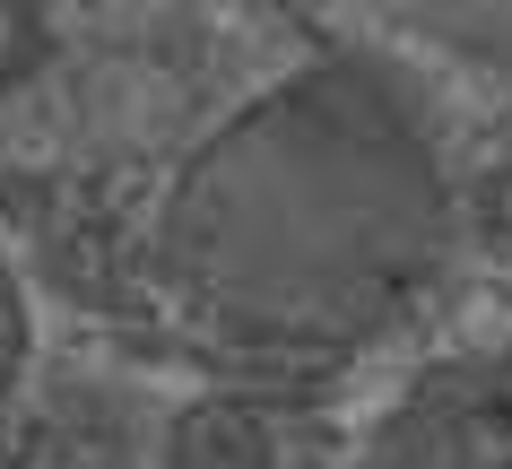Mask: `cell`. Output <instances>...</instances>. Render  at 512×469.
Wrapping results in <instances>:
<instances>
[{
  "label": "cell",
  "instance_id": "1",
  "mask_svg": "<svg viewBox=\"0 0 512 469\" xmlns=\"http://www.w3.org/2000/svg\"><path fill=\"white\" fill-rule=\"evenodd\" d=\"M460 235L443 131L374 53H322L235 105L148 218L183 322L252 357H348L426 296Z\"/></svg>",
  "mask_w": 512,
  "mask_h": 469
},
{
  "label": "cell",
  "instance_id": "2",
  "mask_svg": "<svg viewBox=\"0 0 512 469\" xmlns=\"http://www.w3.org/2000/svg\"><path fill=\"white\" fill-rule=\"evenodd\" d=\"M174 469H270V426L243 400H209L174 426Z\"/></svg>",
  "mask_w": 512,
  "mask_h": 469
},
{
  "label": "cell",
  "instance_id": "3",
  "mask_svg": "<svg viewBox=\"0 0 512 469\" xmlns=\"http://www.w3.org/2000/svg\"><path fill=\"white\" fill-rule=\"evenodd\" d=\"M27 348H35L27 287H18V270L0 261V400H9V391H18V374H27Z\"/></svg>",
  "mask_w": 512,
  "mask_h": 469
},
{
  "label": "cell",
  "instance_id": "4",
  "mask_svg": "<svg viewBox=\"0 0 512 469\" xmlns=\"http://www.w3.org/2000/svg\"><path fill=\"white\" fill-rule=\"evenodd\" d=\"M44 44H53V27H44L35 9H9V0H0V96H9L18 79H35Z\"/></svg>",
  "mask_w": 512,
  "mask_h": 469
}]
</instances>
